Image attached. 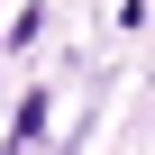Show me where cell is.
I'll return each mask as SVG.
<instances>
[{"instance_id":"6da1fadb","label":"cell","mask_w":155,"mask_h":155,"mask_svg":"<svg viewBox=\"0 0 155 155\" xmlns=\"http://www.w3.org/2000/svg\"><path fill=\"white\" fill-rule=\"evenodd\" d=\"M46 119H55V110H46V91H28V110H18V128H9V137H18V146H37V137H46Z\"/></svg>"}]
</instances>
